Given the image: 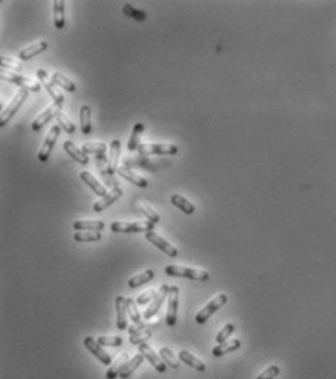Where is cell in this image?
<instances>
[{"label": "cell", "instance_id": "cell-15", "mask_svg": "<svg viewBox=\"0 0 336 379\" xmlns=\"http://www.w3.org/2000/svg\"><path fill=\"white\" fill-rule=\"evenodd\" d=\"M119 156H121V143L119 140H112L109 144V158H108V172H117L119 168Z\"/></svg>", "mask_w": 336, "mask_h": 379}, {"label": "cell", "instance_id": "cell-22", "mask_svg": "<svg viewBox=\"0 0 336 379\" xmlns=\"http://www.w3.org/2000/svg\"><path fill=\"white\" fill-rule=\"evenodd\" d=\"M240 346H242L240 340H232V342H226V343L217 344L213 348V356L214 358H221L227 353H233V352L240 348Z\"/></svg>", "mask_w": 336, "mask_h": 379}, {"label": "cell", "instance_id": "cell-39", "mask_svg": "<svg viewBox=\"0 0 336 379\" xmlns=\"http://www.w3.org/2000/svg\"><path fill=\"white\" fill-rule=\"evenodd\" d=\"M151 337V331L150 330H143L141 332L135 334V336H130V343L134 346H141L144 344L149 338Z\"/></svg>", "mask_w": 336, "mask_h": 379}, {"label": "cell", "instance_id": "cell-33", "mask_svg": "<svg viewBox=\"0 0 336 379\" xmlns=\"http://www.w3.org/2000/svg\"><path fill=\"white\" fill-rule=\"evenodd\" d=\"M160 358H162V360H163L165 364L169 366V368H172V369H178V368H179V359L172 353L170 348L163 347V348L160 350Z\"/></svg>", "mask_w": 336, "mask_h": 379}, {"label": "cell", "instance_id": "cell-3", "mask_svg": "<svg viewBox=\"0 0 336 379\" xmlns=\"http://www.w3.org/2000/svg\"><path fill=\"white\" fill-rule=\"evenodd\" d=\"M227 300H229V298H227V294H224V293L216 296L211 302H208V304L195 315V322L200 324V326L205 324V322L210 320V316H211L213 314H216L217 310H221V308L227 304Z\"/></svg>", "mask_w": 336, "mask_h": 379}, {"label": "cell", "instance_id": "cell-34", "mask_svg": "<svg viewBox=\"0 0 336 379\" xmlns=\"http://www.w3.org/2000/svg\"><path fill=\"white\" fill-rule=\"evenodd\" d=\"M144 132V126L141 122H137L133 128V133H131V138H130V142H128V150H137L138 149V140H140V136L141 133Z\"/></svg>", "mask_w": 336, "mask_h": 379}, {"label": "cell", "instance_id": "cell-30", "mask_svg": "<svg viewBox=\"0 0 336 379\" xmlns=\"http://www.w3.org/2000/svg\"><path fill=\"white\" fill-rule=\"evenodd\" d=\"M153 278H154V272H153V270H146V272H143V273H140V274H137V276L131 277V278L128 280V286H130L131 289H135V288H138V286H143V284L149 283Z\"/></svg>", "mask_w": 336, "mask_h": 379}, {"label": "cell", "instance_id": "cell-43", "mask_svg": "<svg viewBox=\"0 0 336 379\" xmlns=\"http://www.w3.org/2000/svg\"><path fill=\"white\" fill-rule=\"evenodd\" d=\"M98 343L101 346H106V347H119L122 346L124 340L121 337H106V336H102L98 338Z\"/></svg>", "mask_w": 336, "mask_h": 379}, {"label": "cell", "instance_id": "cell-18", "mask_svg": "<svg viewBox=\"0 0 336 379\" xmlns=\"http://www.w3.org/2000/svg\"><path fill=\"white\" fill-rule=\"evenodd\" d=\"M80 180L83 181L84 184L87 186V187H90V190L96 194V196H99V197H105L106 194H108V191L106 188L102 186L101 182L92 175L90 172H87V171H84V172H80Z\"/></svg>", "mask_w": 336, "mask_h": 379}, {"label": "cell", "instance_id": "cell-42", "mask_svg": "<svg viewBox=\"0 0 336 379\" xmlns=\"http://www.w3.org/2000/svg\"><path fill=\"white\" fill-rule=\"evenodd\" d=\"M0 62H1V68L3 69H10L13 70V72H20L22 70V64L16 62L15 58H10V57H1L0 58Z\"/></svg>", "mask_w": 336, "mask_h": 379}, {"label": "cell", "instance_id": "cell-14", "mask_svg": "<svg viewBox=\"0 0 336 379\" xmlns=\"http://www.w3.org/2000/svg\"><path fill=\"white\" fill-rule=\"evenodd\" d=\"M61 111V106L60 105H57V104H52L50 105L44 112H41L35 121L32 122V130L34 132H39V130H42V127L47 124V122H50V120H52L54 117H57V114Z\"/></svg>", "mask_w": 336, "mask_h": 379}, {"label": "cell", "instance_id": "cell-17", "mask_svg": "<svg viewBox=\"0 0 336 379\" xmlns=\"http://www.w3.org/2000/svg\"><path fill=\"white\" fill-rule=\"evenodd\" d=\"M121 196H122V190L119 188V187L111 190L105 197H102L99 202H96V203L93 204V210L98 212V213H99V212H103L105 208H108L111 204H114L118 198H121Z\"/></svg>", "mask_w": 336, "mask_h": 379}, {"label": "cell", "instance_id": "cell-7", "mask_svg": "<svg viewBox=\"0 0 336 379\" xmlns=\"http://www.w3.org/2000/svg\"><path fill=\"white\" fill-rule=\"evenodd\" d=\"M36 76H38V79H39V84L42 85V88H45L47 89V92L51 95V98L54 100V104H57V105H60V106H63V104H64V96H63V92H60L58 89H57V85L52 82V79H51L50 76L47 74V72L42 69H39L36 72Z\"/></svg>", "mask_w": 336, "mask_h": 379}, {"label": "cell", "instance_id": "cell-40", "mask_svg": "<svg viewBox=\"0 0 336 379\" xmlns=\"http://www.w3.org/2000/svg\"><path fill=\"white\" fill-rule=\"evenodd\" d=\"M233 332H235V326H233V324H226L224 327L221 328V331H220L219 334H217V337H216L217 344L226 343L227 338H229Z\"/></svg>", "mask_w": 336, "mask_h": 379}, {"label": "cell", "instance_id": "cell-11", "mask_svg": "<svg viewBox=\"0 0 336 379\" xmlns=\"http://www.w3.org/2000/svg\"><path fill=\"white\" fill-rule=\"evenodd\" d=\"M178 299H179V289L176 286H172L169 290L168 315H166V324L169 327H173L178 320Z\"/></svg>", "mask_w": 336, "mask_h": 379}, {"label": "cell", "instance_id": "cell-37", "mask_svg": "<svg viewBox=\"0 0 336 379\" xmlns=\"http://www.w3.org/2000/svg\"><path fill=\"white\" fill-rule=\"evenodd\" d=\"M57 121L60 122V127H63V130H64L66 133H68V134H73V133L76 132L74 122L70 120L63 111H60V112L57 114Z\"/></svg>", "mask_w": 336, "mask_h": 379}, {"label": "cell", "instance_id": "cell-38", "mask_svg": "<svg viewBox=\"0 0 336 379\" xmlns=\"http://www.w3.org/2000/svg\"><path fill=\"white\" fill-rule=\"evenodd\" d=\"M138 208H140V210H141V213L147 218V220H149V222H151V224H159L160 216H159V214H157V213H156V212H154V210H153L149 204L141 203V204L138 206Z\"/></svg>", "mask_w": 336, "mask_h": 379}, {"label": "cell", "instance_id": "cell-45", "mask_svg": "<svg viewBox=\"0 0 336 379\" xmlns=\"http://www.w3.org/2000/svg\"><path fill=\"white\" fill-rule=\"evenodd\" d=\"M156 293L157 292H154V290H147L146 293H141V294L137 298V304H138V305H146V304H149L151 299H154Z\"/></svg>", "mask_w": 336, "mask_h": 379}, {"label": "cell", "instance_id": "cell-10", "mask_svg": "<svg viewBox=\"0 0 336 379\" xmlns=\"http://www.w3.org/2000/svg\"><path fill=\"white\" fill-rule=\"evenodd\" d=\"M83 344L84 347L102 363V364H105V366H109V364H111V362H112L111 356L102 348L101 344H99L93 337H86L83 340Z\"/></svg>", "mask_w": 336, "mask_h": 379}, {"label": "cell", "instance_id": "cell-4", "mask_svg": "<svg viewBox=\"0 0 336 379\" xmlns=\"http://www.w3.org/2000/svg\"><path fill=\"white\" fill-rule=\"evenodd\" d=\"M138 154L141 156L150 155H176L178 146L170 143H143L138 146Z\"/></svg>", "mask_w": 336, "mask_h": 379}, {"label": "cell", "instance_id": "cell-13", "mask_svg": "<svg viewBox=\"0 0 336 379\" xmlns=\"http://www.w3.org/2000/svg\"><path fill=\"white\" fill-rule=\"evenodd\" d=\"M138 348H140V353L144 356V359H147L149 362H150V364L157 370V372H160V374H165L166 372V364H165V362L156 354V352L151 348L149 344H141V346H138Z\"/></svg>", "mask_w": 336, "mask_h": 379}, {"label": "cell", "instance_id": "cell-20", "mask_svg": "<svg viewBox=\"0 0 336 379\" xmlns=\"http://www.w3.org/2000/svg\"><path fill=\"white\" fill-rule=\"evenodd\" d=\"M64 0H54L52 2V14H54V25L57 30H64L66 18H64Z\"/></svg>", "mask_w": 336, "mask_h": 379}, {"label": "cell", "instance_id": "cell-36", "mask_svg": "<svg viewBox=\"0 0 336 379\" xmlns=\"http://www.w3.org/2000/svg\"><path fill=\"white\" fill-rule=\"evenodd\" d=\"M122 12H124V15H127V16L131 18V19H134V20H138V22H144V20L147 19L146 12L135 9V8H133L131 4H125V6H124V9H122Z\"/></svg>", "mask_w": 336, "mask_h": 379}, {"label": "cell", "instance_id": "cell-21", "mask_svg": "<svg viewBox=\"0 0 336 379\" xmlns=\"http://www.w3.org/2000/svg\"><path fill=\"white\" fill-rule=\"evenodd\" d=\"M47 48H48V44L45 41H39V42H36V44L28 47V48H23L22 52H19V58L20 60H31L36 56H39L41 52H45Z\"/></svg>", "mask_w": 336, "mask_h": 379}, {"label": "cell", "instance_id": "cell-27", "mask_svg": "<svg viewBox=\"0 0 336 379\" xmlns=\"http://www.w3.org/2000/svg\"><path fill=\"white\" fill-rule=\"evenodd\" d=\"M143 360H144V356L140 353V354H137V356H134L130 362L127 363L124 368H122V370H121V374H119V378L121 379H127L128 376H131L133 374H134V370L143 363Z\"/></svg>", "mask_w": 336, "mask_h": 379}, {"label": "cell", "instance_id": "cell-5", "mask_svg": "<svg viewBox=\"0 0 336 379\" xmlns=\"http://www.w3.org/2000/svg\"><path fill=\"white\" fill-rule=\"evenodd\" d=\"M154 224L151 222H114L111 230L115 234H137V232H151Z\"/></svg>", "mask_w": 336, "mask_h": 379}, {"label": "cell", "instance_id": "cell-29", "mask_svg": "<svg viewBox=\"0 0 336 379\" xmlns=\"http://www.w3.org/2000/svg\"><path fill=\"white\" fill-rule=\"evenodd\" d=\"M127 360H128V354H127V353L119 354V358L117 359V362L114 363V364L108 369V372H106V379H115L117 376H119V374H121L122 368L127 364Z\"/></svg>", "mask_w": 336, "mask_h": 379}, {"label": "cell", "instance_id": "cell-41", "mask_svg": "<svg viewBox=\"0 0 336 379\" xmlns=\"http://www.w3.org/2000/svg\"><path fill=\"white\" fill-rule=\"evenodd\" d=\"M127 312H128V315L131 316V320H133L134 324H140V322H141V315H140V312L137 310L135 302L133 299H127Z\"/></svg>", "mask_w": 336, "mask_h": 379}, {"label": "cell", "instance_id": "cell-35", "mask_svg": "<svg viewBox=\"0 0 336 379\" xmlns=\"http://www.w3.org/2000/svg\"><path fill=\"white\" fill-rule=\"evenodd\" d=\"M73 240L76 242H98L101 241V234L99 232H92V230L77 232V234H74Z\"/></svg>", "mask_w": 336, "mask_h": 379}, {"label": "cell", "instance_id": "cell-23", "mask_svg": "<svg viewBox=\"0 0 336 379\" xmlns=\"http://www.w3.org/2000/svg\"><path fill=\"white\" fill-rule=\"evenodd\" d=\"M63 148H64L66 154H67L70 158H73L76 162H79V164H82V165H87V164H89V158H87V155H84L83 152H82V149H77L71 142H64Z\"/></svg>", "mask_w": 336, "mask_h": 379}, {"label": "cell", "instance_id": "cell-12", "mask_svg": "<svg viewBox=\"0 0 336 379\" xmlns=\"http://www.w3.org/2000/svg\"><path fill=\"white\" fill-rule=\"evenodd\" d=\"M169 290H170V288H169L168 284H162V286H160V289L156 293V296H154L151 305L147 308V310L144 312V320H150L151 316H154V315L159 312L162 304L165 302V299L169 296Z\"/></svg>", "mask_w": 336, "mask_h": 379}, {"label": "cell", "instance_id": "cell-8", "mask_svg": "<svg viewBox=\"0 0 336 379\" xmlns=\"http://www.w3.org/2000/svg\"><path fill=\"white\" fill-rule=\"evenodd\" d=\"M60 132H61V127H60V126L51 127L48 136L45 138V142L42 143V148H41L39 152H38V160H39V162H47V160L50 159L51 152H52V149H54V146H55V143H57V138L60 136Z\"/></svg>", "mask_w": 336, "mask_h": 379}, {"label": "cell", "instance_id": "cell-26", "mask_svg": "<svg viewBox=\"0 0 336 379\" xmlns=\"http://www.w3.org/2000/svg\"><path fill=\"white\" fill-rule=\"evenodd\" d=\"M179 360H182V362L188 364V366H191L192 369H195V370H198V372H205V364L200 360V359H197L195 356H192L189 352H186V350H182V352H179Z\"/></svg>", "mask_w": 336, "mask_h": 379}, {"label": "cell", "instance_id": "cell-9", "mask_svg": "<svg viewBox=\"0 0 336 379\" xmlns=\"http://www.w3.org/2000/svg\"><path fill=\"white\" fill-rule=\"evenodd\" d=\"M146 240L149 242H151L156 248H159L162 252H165L166 256L169 257H172V258H176L178 257V250L172 245V244H169L166 240H163L160 235H157L156 232H147L146 234Z\"/></svg>", "mask_w": 336, "mask_h": 379}, {"label": "cell", "instance_id": "cell-31", "mask_svg": "<svg viewBox=\"0 0 336 379\" xmlns=\"http://www.w3.org/2000/svg\"><path fill=\"white\" fill-rule=\"evenodd\" d=\"M106 144L105 143H101V142H86L82 144V152L84 155H89V154H93V155H103L106 152Z\"/></svg>", "mask_w": 336, "mask_h": 379}, {"label": "cell", "instance_id": "cell-32", "mask_svg": "<svg viewBox=\"0 0 336 379\" xmlns=\"http://www.w3.org/2000/svg\"><path fill=\"white\" fill-rule=\"evenodd\" d=\"M51 79H52V82L57 85V86L63 88L64 90H67V92H76V85L66 78L64 74H61L60 72H55V73H52V76H51Z\"/></svg>", "mask_w": 336, "mask_h": 379}, {"label": "cell", "instance_id": "cell-2", "mask_svg": "<svg viewBox=\"0 0 336 379\" xmlns=\"http://www.w3.org/2000/svg\"><path fill=\"white\" fill-rule=\"evenodd\" d=\"M28 94H29L28 89H20L15 95V98L12 100V102L1 111V116H0V126L1 127H4L9 121L13 118V116L20 110V106L23 105V102L28 100Z\"/></svg>", "mask_w": 336, "mask_h": 379}, {"label": "cell", "instance_id": "cell-44", "mask_svg": "<svg viewBox=\"0 0 336 379\" xmlns=\"http://www.w3.org/2000/svg\"><path fill=\"white\" fill-rule=\"evenodd\" d=\"M278 375H280V368L277 364H272L267 368L256 379H275Z\"/></svg>", "mask_w": 336, "mask_h": 379}, {"label": "cell", "instance_id": "cell-28", "mask_svg": "<svg viewBox=\"0 0 336 379\" xmlns=\"http://www.w3.org/2000/svg\"><path fill=\"white\" fill-rule=\"evenodd\" d=\"M80 126L83 134H90L92 132V110L89 105H83L80 108Z\"/></svg>", "mask_w": 336, "mask_h": 379}, {"label": "cell", "instance_id": "cell-19", "mask_svg": "<svg viewBox=\"0 0 336 379\" xmlns=\"http://www.w3.org/2000/svg\"><path fill=\"white\" fill-rule=\"evenodd\" d=\"M115 308H117V327L118 330L127 328V299L124 296H117L115 299Z\"/></svg>", "mask_w": 336, "mask_h": 379}, {"label": "cell", "instance_id": "cell-46", "mask_svg": "<svg viewBox=\"0 0 336 379\" xmlns=\"http://www.w3.org/2000/svg\"><path fill=\"white\" fill-rule=\"evenodd\" d=\"M143 330H144V324H143V322H140V324H134V326H131V327L128 328L130 336H135V334L141 332Z\"/></svg>", "mask_w": 336, "mask_h": 379}, {"label": "cell", "instance_id": "cell-16", "mask_svg": "<svg viewBox=\"0 0 336 379\" xmlns=\"http://www.w3.org/2000/svg\"><path fill=\"white\" fill-rule=\"evenodd\" d=\"M117 174L121 176V178H124L125 181H128V182L134 184V186L140 187V188H146V187L149 186V181H147L146 178H143V176L137 175V174L133 172L131 170H128L127 166H119V168L117 170Z\"/></svg>", "mask_w": 336, "mask_h": 379}, {"label": "cell", "instance_id": "cell-1", "mask_svg": "<svg viewBox=\"0 0 336 379\" xmlns=\"http://www.w3.org/2000/svg\"><path fill=\"white\" fill-rule=\"evenodd\" d=\"M165 273L170 277H184L189 280H198V282H207L210 278V274L204 270L198 268H189V267H182V266H168L165 268Z\"/></svg>", "mask_w": 336, "mask_h": 379}, {"label": "cell", "instance_id": "cell-6", "mask_svg": "<svg viewBox=\"0 0 336 379\" xmlns=\"http://www.w3.org/2000/svg\"><path fill=\"white\" fill-rule=\"evenodd\" d=\"M1 79L3 80H7L10 84H16L19 86H22V89H28V90H32V92H39L42 85L39 82H36L34 79H29L26 76H22L19 73H9L6 70H1Z\"/></svg>", "mask_w": 336, "mask_h": 379}, {"label": "cell", "instance_id": "cell-25", "mask_svg": "<svg viewBox=\"0 0 336 379\" xmlns=\"http://www.w3.org/2000/svg\"><path fill=\"white\" fill-rule=\"evenodd\" d=\"M105 228L102 220H77L73 224L74 230H92V232H101Z\"/></svg>", "mask_w": 336, "mask_h": 379}, {"label": "cell", "instance_id": "cell-24", "mask_svg": "<svg viewBox=\"0 0 336 379\" xmlns=\"http://www.w3.org/2000/svg\"><path fill=\"white\" fill-rule=\"evenodd\" d=\"M170 203L176 208H179L181 212H184L185 214H194L195 213V206L179 194H173L170 197Z\"/></svg>", "mask_w": 336, "mask_h": 379}]
</instances>
